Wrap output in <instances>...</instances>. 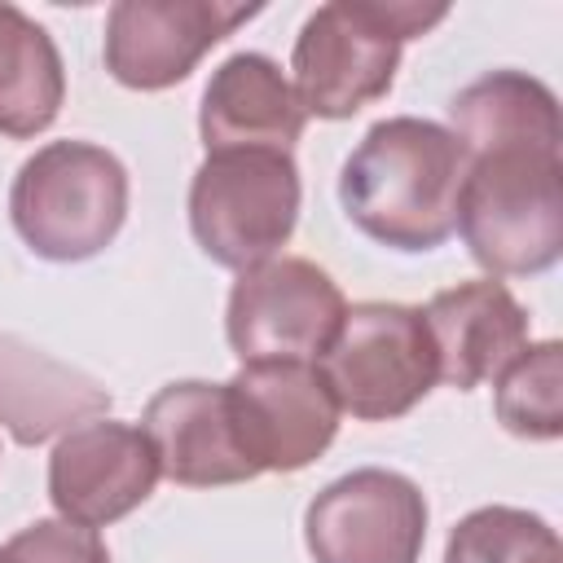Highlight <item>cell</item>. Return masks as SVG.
Here are the masks:
<instances>
[{
  "label": "cell",
  "mask_w": 563,
  "mask_h": 563,
  "mask_svg": "<svg viewBox=\"0 0 563 563\" xmlns=\"http://www.w3.org/2000/svg\"><path fill=\"white\" fill-rule=\"evenodd\" d=\"M158 453V471L185 488H220L255 479L251 457L238 444L224 383H167L145 405L141 427Z\"/></svg>",
  "instance_id": "obj_12"
},
{
  "label": "cell",
  "mask_w": 563,
  "mask_h": 563,
  "mask_svg": "<svg viewBox=\"0 0 563 563\" xmlns=\"http://www.w3.org/2000/svg\"><path fill=\"white\" fill-rule=\"evenodd\" d=\"M343 290L325 268L299 255L246 268L229 295V347L242 365L260 361H317L343 325Z\"/></svg>",
  "instance_id": "obj_7"
},
{
  "label": "cell",
  "mask_w": 563,
  "mask_h": 563,
  "mask_svg": "<svg viewBox=\"0 0 563 563\" xmlns=\"http://www.w3.org/2000/svg\"><path fill=\"white\" fill-rule=\"evenodd\" d=\"M299 220V172L286 150H216L189 185V229L224 268L273 260Z\"/></svg>",
  "instance_id": "obj_5"
},
{
  "label": "cell",
  "mask_w": 563,
  "mask_h": 563,
  "mask_svg": "<svg viewBox=\"0 0 563 563\" xmlns=\"http://www.w3.org/2000/svg\"><path fill=\"white\" fill-rule=\"evenodd\" d=\"M444 563H563V554L541 515L519 506H484L449 532Z\"/></svg>",
  "instance_id": "obj_19"
},
{
  "label": "cell",
  "mask_w": 563,
  "mask_h": 563,
  "mask_svg": "<svg viewBox=\"0 0 563 563\" xmlns=\"http://www.w3.org/2000/svg\"><path fill=\"white\" fill-rule=\"evenodd\" d=\"M457 229L497 277L541 273L563 251V167L559 150H484L471 154L457 189Z\"/></svg>",
  "instance_id": "obj_2"
},
{
  "label": "cell",
  "mask_w": 563,
  "mask_h": 563,
  "mask_svg": "<svg viewBox=\"0 0 563 563\" xmlns=\"http://www.w3.org/2000/svg\"><path fill=\"white\" fill-rule=\"evenodd\" d=\"M466 163L471 154L449 128L396 114L374 123L347 154L339 202L365 238L391 251H435L457 229Z\"/></svg>",
  "instance_id": "obj_1"
},
{
  "label": "cell",
  "mask_w": 563,
  "mask_h": 563,
  "mask_svg": "<svg viewBox=\"0 0 563 563\" xmlns=\"http://www.w3.org/2000/svg\"><path fill=\"white\" fill-rule=\"evenodd\" d=\"M158 453L141 427L88 418L70 427L48 457V497L62 519L106 528L132 515L158 484Z\"/></svg>",
  "instance_id": "obj_11"
},
{
  "label": "cell",
  "mask_w": 563,
  "mask_h": 563,
  "mask_svg": "<svg viewBox=\"0 0 563 563\" xmlns=\"http://www.w3.org/2000/svg\"><path fill=\"white\" fill-rule=\"evenodd\" d=\"M0 563H110L97 528L70 519H35L0 545Z\"/></svg>",
  "instance_id": "obj_20"
},
{
  "label": "cell",
  "mask_w": 563,
  "mask_h": 563,
  "mask_svg": "<svg viewBox=\"0 0 563 563\" xmlns=\"http://www.w3.org/2000/svg\"><path fill=\"white\" fill-rule=\"evenodd\" d=\"M444 4L339 0L321 4L295 40V97L303 114L352 119L378 101L400 66V44L444 22Z\"/></svg>",
  "instance_id": "obj_3"
},
{
  "label": "cell",
  "mask_w": 563,
  "mask_h": 563,
  "mask_svg": "<svg viewBox=\"0 0 563 563\" xmlns=\"http://www.w3.org/2000/svg\"><path fill=\"white\" fill-rule=\"evenodd\" d=\"M303 106L282 75V66L264 53H233L207 84L198 132L207 154L216 150H286L303 136Z\"/></svg>",
  "instance_id": "obj_14"
},
{
  "label": "cell",
  "mask_w": 563,
  "mask_h": 563,
  "mask_svg": "<svg viewBox=\"0 0 563 563\" xmlns=\"http://www.w3.org/2000/svg\"><path fill=\"white\" fill-rule=\"evenodd\" d=\"M255 13L220 0H119L106 18V70L136 92L172 88Z\"/></svg>",
  "instance_id": "obj_10"
},
{
  "label": "cell",
  "mask_w": 563,
  "mask_h": 563,
  "mask_svg": "<svg viewBox=\"0 0 563 563\" xmlns=\"http://www.w3.org/2000/svg\"><path fill=\"white\" fill-rule=\"evenodd\" d=\"M66 97V70L48 31L13 4H0V132H44Z\"/></svg>",
  "instance_id": "obj_17"
},
{
  "label": "cell",
  "mask_w": 563,
  "mask_h": 563,
  "mask_svg": "<svg viewBox=\"0 0 563 563\" xmlns=\"http://www.w3.org/2000/svg\"><path fill=\"white\" fill-rule=\"evenodd\" d=\"M559 383H563V352L554 339L523 347L501 374H497V418L519 440H554L563 431L559 409Z\"/></svg>",
  "instance_id": "obj_18"
},
{
  "label": "cell",
  "mask_w": 563,
  "mask_h": 563,
  "mask_svg": "<svg viewBox=\"0 0 563 563\" xmlns=\"http://www.w3.org/2000/svg\"><path fill=\"white\" fill-rule=\"evenodd\" d=\"M229 413L242 453L255 475L299 471L325 453L339 431V400L312 361H260L242 365L229 383Z\"/></svg>",
  "instance_id": "obj_8"
},
{
  "label": "cell",
  "mask_w": 563,
  "mask_h": 563,
  "mask_svg": "<svg viewBox=\"0 0 563 563\" xmlns=\"http://www.w3.org/2000/svg\"><path fill=\"white\" fill-rule=\"evenodd\" d=\"M9 216L40 260H92L128 220V172L92 141H53L18 167Z\"/></svg>",
  "instance_id": "obj_4"
},
{
  "label": "cell",
  "mask_w": 563,
  "mask_h": 563,
  "mask_svg": "<svg viewBox=\"0 0 563 563\" xmlns=\"http://www.w3.org/2000/svg\"><path fill=\"white\" fill-rule=\"evenodd\" d=\"M321 374L339 409L352 418L387 422L409 413L440 383L422 308L383 299L347 308L334 343L321 356Z\"/></svg>",
  "instance_id": "obj_6"
},
{
  "label": "cell",
  "mask_w": 563,
  "mask_h": 563,
  "mask_svg": "<svg viewBox=\"0 0 563 563\" xmlns=\"http://www.w3.org/2000/svg\"><path fill=\"white\" fill-rule=\"evenodd\" d=\"M422 321L435 343L440 383L471 391L484 378H497L528 347V312L501 282H462L440 290Z\"/></svg>",
  "instance_id": "obj_13"
},
{
  "label": "cell",
  "mask_w": 563,
  "mask_h": 563,
  "mask_svg": "<svg viewBox=\"0 0 563 563\" xmlns=\"http://www.w3.org/2000/svg\"><path fill=\"white\" fill-rule=\"evenodd\" d=\"M453 136L466 145V154L484 150H559V101L554 92L523 75V70H488L475 84H466L449 101Z\"/></svg>",
  "instance_id": "obj_16"
},
{
  "label": "cell",
  "mask_w": 563,
  "mask_h": 563,
  "mask_svg": "<svg viewBox=\"0 0 563 563\" xmlns=\"http://www.w3.org/2000/svg\"><path fill=\"white\" fill-rule=\"evenodd\" d=\"M106 409L110 391L97 378L18 334H0V427L18 444H44Z\"/></svg>",
  "instance_id": "obj_15"
},
{
  "label": "cell",
  "mask_w": 563,
  "mask_h": 563,
  "mask_svg": "<svg viewBox=\"0 0 563 563\" xmlns=\"http://www.w3.org/2000/svg\"><path fill=\"white\" fill-rule=\"evenodd\" d=\"M303 541L312 563H418L427 497L400 471L361 466L308 501Z\"/></svg>",
  "instance_id": "obj_9"
}]
</instances>
